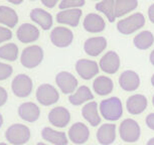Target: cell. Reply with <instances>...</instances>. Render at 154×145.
<instances>
[{
	"instance_id": "obj_33",
	"label": "cell",
	"mask_w": 154,
	"mask_h": 145,
	"mask_svg": "<svg viewBox=\"0 0 154 145\" xmlns=\"http://www.w3.org/2000/svg\"><path fill=\"white\" fill-rule=\"evenodd\" d=\"M13 72L12 66L4 63H0V81L8 79Z\"/></svg>"
},
{
	"instance_id": "obj_1",
	"label": "cell",
	"mask_w": 154,
	"mask_h": 145,
	"mask_svg": "<svg viewBox=\"0 0 154 145\" xmlns=\"http://www.w3.org/2000/svg\"><path fill=\"white\" fill-rule=\"evenodd\" d=\"M99 111L104 119L108 121H116L119 120L123 115V106L119 98L111 97L102 101Z\"/></svg>"
},
{
	"instance_id": "obj_30",
	"label": "cell",
	"mask_w": 154,
	"mask_h": 145,
	"mask_svg": "<svg viewBox=\"0 0 154 145\" xmlns=\"http://www.w3.org/2000/svg\"><path fill=\"white\" fill-rule=\"evenodd\" d=\"M96 9L104 13L110 22H114L116 19L115 16V1L114 0H105L100 1L96 4Z\"/></svg>"
},
{
	"instance_id": "obj_9",
	"label": "cell",
	"mask_w": 154,
	"mask_h": 145,
	"mask_svg": "<svg viewBox=\"0 0 154 145\" xmlns=\"http://www.w3.org/2000/svg\"><path fill=\"white\" fill-rule=\"evenodd\" d=\"M56 83L63 94L75 93L78 89V80L69 72H60L57 75Z\"/></svg>"
},
{
	"instance_id": "obj_5",
	"label": "cell",
	"mask_w": 154,
	"mask_h": 145,
	"mask_svg": "<svg viewBox=\"0 0 154 145\" xmlns=\"http://www.w3.org/2000/svg\"><path fill=\"white\" fill-rule=\"evenodd\" d=\"M120 137L123 141L127 143L136 142L140 137L141 130L139 124L133 119H125L122 121L120 128H119Z\"/></svg>"
},
{
	"instance_id": "obj_3",
	"label": "cell",
	"mask_w": 154,
	"mask_h": 145,
	"mask_svg": "<svg viewBox=\"0 0 154 145\" xmlns=\"http://www.w3.org/2000/svg\"><path fill=\"white\" fill-rule=\"evenodd\" d=\"M145 24V17L142 13L136 12L126 18L121 19L117 23V29L122 34H131L140 29Z\"/></svg>"
},
{
	"instance_id": "obj_18",
	"label": "cell",
	"mask_w": 154,
	"mask_h": 145,
	"mask_svg": "<svg viewBox=\"0 0 154 145\" xmlns=\"http://www.w3.org/2000/svg\"><path fill=\"white\" fill-rule=\"evenodd\" d=\"M18 115L22 120L26 122H35L40 116V110L38 106L31 102H25L18 107Z\"/></svg>"
},
{
	"instance_id": "obj_43",
	"label": "cell",
	"mask_w": 154,
	"mask_h": 145,
	"mask_svg": "<svg viewBox=\"0 0 154 145\" xmlns=\"http://www.w3.org/2000/svg\"><path fill=\"white\" fill-rule=\"evenodd\" d=\"M37 145H46V144L42 143V142H39V143H37Z\"/></svg>"
},
{
	"instance_id": "obj_6",
	"label": "cell",
	"mask_w": 154,
	"mask_h": 145,
	"mask_svg": "<svg viewBox=\"0 0 154 145\" xmlns=\"http://www.w3.org/2000/svg\"><path fill=\"white\" fill-rule=\"evenodd\" d=\"M32 81L27 75L24 74L17 75L11 83V90L14 95L19 98L28 97L32 91Z\"/></svg>"
},
{
	"instance_id": "obj_40",
	"label": "cell",
	"mask_w": 154,
	"mask_h": 145,
	"mask_svg": "<svg viewBox=\"0 0 154 145\" xmlns=\"http://www.w3.org/2000/svg\"><path fill=\"white\" fill-rule=\"evenodd\" d=\"M146 145H154V137H153V138H151V139H149Z\"/></svg>"
},
{
	"instance_id": "obj_15",
	"label": "cell",
	"mask_w": 154,
	"mask_h": 145,
	"mask_svg": "<svg viewBox=\"0 0 154 145\" xmlns=\"http://www.w3.org/2000/svg\"><path fill=\"white\" fill-rule=\"evenodd\" d=\"M82 14L83 12L80 8L62 10L57 14V21L60 24H66L75 27L79 24Z\"/></svg>"
},
{
	"instance_id": "obj_23",
	"label": "cell",
	"mask_w": 154,
	"mask_h": 145,
	"mask_svg": "<svg viewBox=\"0 0 154 145\" xmlns=\"http://www.w3.org/2000/svg\"><path fill=\"white\" fill-rule=\"evenodd\" d=\"M42 136L45 141L51 142L54 145H66L68 144V137L66 133L62 131H57L53 128L45 127L42 129Z\"/></svg>"
},
{
	"instance_id": "obj_27",
	"label": "cell",
	"mask_w": 154,
	"mask_h": 145,
	"mask_svg": "<svg viewBox=\"0 0 154 145\" xmlns=\"http://www.w3.org/2000/svg\"><path fill=\"white\" fill-rule=\"evenodd\" d=\"M18 22V16L15 10L8 6H0V23L8 27H14Z\"/></svg>"
},
{
	"instance_id": "obj_32",
	"label": "cell",
	"mask_w": 154,
	"mask_h": 145,
	"mask_svg": "<svg viewBox=\"0 0 154 145\" xmlns=\"http://www.w3.org/2000/svg\"><path fill=\"white\" fill-rule=\"evenodd\" d=\"M83 5H85V1L83 0H63L62 2H60V8L62 10L80 8Z\"/></svg>"
},
{
	"instance_id": "obj_36",
	"label": "cell",
	"mask_w": 154,
	"mask_h": 145,
	"mask_svg": "<svg viewBox=\"0 0 154 145\" xmlns=\"http://www.w3.org/2000/svg\"><path fill=\"white\" fill-rule=\"evenodd\" d=\"M145 122H146V125L149 127L150 129L154 130V113H151V114L147 115Z\"/></svg>"
},
{
	"instance_id": "obj_31",
	"label": "cell",
	"mask_w": 154,
	"mask_h": 145,
	"mask_svg": "<svg viewBox=\"0 0 154 145\" xmlns=\"http://www.w3.org/2000/svg\"><path fill=\"white\" fill-rule=\"evenodd\" d=\"M18 57V48L15 43L9 42L0 46V59L13 62Z\"/></svg>"
},
{
	"instance_id": "obj_12",
	"label": "cell",
	"mask_w": 154,
	"mask_h": 145,
	"mask_svg": "<svg viewBox=\"0 0 154 145\" xmlns=\"http://www.w3.org/2000/svg\"><path fill=\"white\" fill-rule=\"evenodd\" d=\"M69 138L75 144H84L88 141L90 136V130L82 122L72 124L68 132Z\"/></svg>"
},
{
	"instance_id": "obj_11",
	"label": "cell",
	"mask_w": 154,
	"mask_h": 145,
	"mask_svg": "<svg viewBox=\"0 0 154 145\" xmlns=\"http://www.w3.org/2000/svg\"><path fill=\"white\" fill-rule=\"evenodd\" d=\"M71 114L65 107H56L51 109L48 114V121L51 125L57 128H63L69 123Z\"/></svg>"
},
{
	"instance_id": "obj_8",
	"label": "cell",
	"mask_w": 154,
	"mask_h": 145,
	"mask_svg": "<svg viewBox=\"0 0 154 145\" xmlns=\"http://www.w3.org/2000/svg\"><path fill=\"white\" fill-rule=\"evenodd\" d=\"M51 40L57 48H66L72 42L74 34L72 30L63 26L54 27L51 32Z\"/></svg>"
},
{
	"instance_id": "obj_35",
	"label": "cell",
	"mask_w": 154,
	"mask_h": 145,
	"mask_svg": "<svg viewBox=\"0 0 154 145\" xmlns=\"http://www.w3.org/2000/svg\"><path fill=\"white\" fill-rule=\"evenodd\" d=\"M7 99H8V94L6 90L2 88V87H0V107L3 106L6 103Z\"/></svg>"
},
{
	"instance_id": "obj_45",
	"label": "cell",
	"mask_w": 154,
	"mask_h": 145,
	"mask_svg": "<svg viewBox=\"0 0 154 145\" xmlns=\"http://www.w3.org/2000/svg\"><path fill=\"white\" fill-rule=\"evenodd\" d=\"M152 104H153V106H154V96H153V98H152Z\"/></svg>"
},
{
	"instance_id": "obj_21",
	"label": "cell",
	"mask_w": 154,
	"mask_h": 145,
	"mask_svg": "<svg viewBox=\"0 0 154 145\" xmlns=\"http://www.w3.org/2000/svg\"><path fill=\"white\" fill-rule=\"evenodd\" d=\"M97 139L102 145H110L116 139V125L107 123L103 124L97 131Z\"/></svg>"
},
{
	"instance_id": "obj_10",
	"label": "cell",
	"mask_w": 154,
	"mask_h": 145,
	"mask_svg": "<svg viewBox=\"0 0 154 145\" xmlns=\"http://www.w3.org/2000/svg\"><path fill=\"white\" fill-rule=\"evenodd\" d=\"M75 71L84 80H91L99 72V66L95 60L82 59L75 63Z\"/></svg>"
},
{
	"instance_id": "obj_39",
	"label": "cell",
	"mask_w": 154,
	"mask_h": 145,
	"mask_svg": "<svg viewBox=\"0 0 154 145\" xmlns=\"http://www.w3.org/2000/svg\"><path fill=\"white\" fill-rule=\"evenodd\" d=\"M149 60H150V63H152V65L154 66V50L151 51V54H150V57H149Z\"/></svg>"
},
{
	"instance_id": "obj_44",
	"label": "cell",
	"mask_w": 154,
	"mask_h": 145,
	"mask_svg": "<svg viewBox=\"0 0 154 145\" xmlns=\"http://www.w3.org/2000/svg\"><path fill=\"white\" fill-rule=\"evenodd\" d=\"M0 145H7L6 143H3V142H1V143H0Z\"/></svg>"
},
{
	"instance_id": "obj_17",
	"label": "cell",
	"mask_w": 154,
	"mask_h": 145,
	"mask_svg": "<svg viewBox=\"0 0 154 145\" xmlns=\"http://www.w3.org/2000/svg\"><path fill=\"white\" fill-rule=\"evenodd\" d=\"M39 30L35 25L30 23H23L17 29V39L23 43H29L39 37Z\"/></svg>"
},
{
	"instance_id": "obj_24",
	"label": "cell",
	"mask_w": 154,
	"mask_h": 145,
	"mask_svg": "<svg viewBox=\"0 0 154 145\" xmlns=\"http://www.w3.org/2000/svg\"><path fill=\"white\" fill-rule=\"evenodd\" d=\"M83 117L86 119L92 126H98L101 123V117L99 115L98 104L96 102L87 103L82 109Z\"/></svg>"
},
{
	"instance_id": "obj_29",
	"label": "cell",
	"mask_w": 154,
	"mask_h": 145,
	"mask_svg": "<svg viewBox=\"0 0 154 145\" xmlns=\"http://www.w3.org/2000/svg\"><path fill=\"white\" fill-rule=\"evenodd\" d=\"M154 42V35L149 30H144L139 32L134 37V45L139 50H147Z\"/></svg>"
},
{
	"instance_id": "obj_25",
	"label": "cell",
	"mask_w": 154,
	"mask_h": 145,
	"mask_svg": "<svg viewBox=\"0 0 154 145\" xmlns=\"http://www.w3.org/2000/svg\"><path fill=\"white\" fill-rule=\"evenodd\" d=\"M94 98L91 90H90L87 86H81L79 87L77 90H75V93L69 97V101L72 105L74 106H79L82 105V104L88 102V101L92 100Z\"/></svg>"
},
{
	"instance_id": "obj_20",
	"label": "cell",
	"mask_w": 154,
	"mask_h": 145,
	"mask_svg": "<svg viewBox=\"0 0 154 145\" xmlns=\"http://www.w3.org/2000/svg\"><path fill=\"white\" fill-rule=\"evenodd\" d=\"M83 25L87 31L92 33L101 32L106 27V23L103 17L95 13H89L84 19Z\"/></svg>"
},
{
	"instance_id": "obj_26",
	"label": "cell",
	"mask_w": 154,
	"mask_h": 145,
	"mask_svg": "<svg viewBox=\"0 0 154 145\" xmlns=\"http://www.w3.org/2000/svg\"><path fill=\"white\" fill-rule=\"evenodd\" d=\"M113 81L106 76H100L93 82V88L96 94L99 96H107L113 91Z\"/></svg>"
},
{
	"instance_id": "obj_34",
	"label": "cell",
	"mask_w": 154,
	"mask_h": 145,
	"mask_svg": "<svg viewBox=\"0 0 154 145\" xmlns=\"http://www.w3.org/2000/svg\"><path fill=\"white\" fill-rule=\"evenodd\" d=\"M12 37V32L7 27L0 26V43L9 40Z\"/></svg>"
},
{
	"instance_id": "obj_28",
	"label": "cell",
	"mask_w": 154,
	"mask_h": 145,
	"mask_svg": "<svg viewBox=\"0 0 154 145\" xmlns=\"http://www.w3.org/2000/svg\"><path fill=\"white\" fill-rule=\"evenodd\" d=\"M138 2L136 0H117L115 1V16H124L125 14L131 12L137 7Z\"/></svg>"
},
{
	"instance_id": "obj_2",
	"label": "cell",
	"mask_w": 154,
	"mask_h": 145,
	"mask_svg": "<svg viewBox=\"0 0 154 145\" xmlns=\"http://www.w3.org/2000/svg\"><path fill=\"white\" fill-rule=\"evenodd\" d=\"M5 137L7 141L12 145H22L25 144L30 138V131L27 126L23 124L16 123L8 127Z\"/></svg>"
},
{
	"instance_id": "obj_38",
	"label": "cell",
	"mask_w": 154,
	"mask_h": 145,
	"mask_svg": "<svg viewBox=\"0 0 154 145\" xmlns=\"http://www.w3.org/2000/svg\"><path fill=\"white\" fill-rule=\"evenodd\" d=\"M148 17H149L150 21L154 23V3L151 4L148 8Z\"/></svg>"
},
{
	"instance_id": "obj_16",
	"label": "cell",
	"mask_w": 154,
	"mask_h": 145,
	"mask_svg": "<svg viewBox=\"0 0 154 145\" xmlns=\"http://www.w3.org/2000/svg\"><path fill=\"white\" fill-rule=\"evenodd\" d=\"M119 84L124 91H135L140 86V78L134 71H125L119 78Z\"/></svg>"
},
{
	"instance_id": "obj_19",
	"label": "cell",
	"mask_w": 154,
	"mask_h": 145,
	"mask_svg": "<svg viewBox=\"0 0 154 145\" xmlns=\"http://www.w3.org/2000/svg\"><path fill=\"white\" fill-rule=\"evenodd\" d=\"M148 105V101L146 97L141 94H136L130 96L127 99L126 108L127 111L132 115H138L146 109Z\"/></svg>"
},
{
	"instance_id": "obj_41",
	"label": "cell",
	"mask_w": 154,
	"mask_h": 145,
	"mask_svg": "<svg viewBox=\"0 0 154 145\" xmlns=\"http://www.w3.org/2000/svg\"><path fill=\"white\" fill-rule=\"evenodd\" d=\"M2 124H3V117H2V115L0 114V127L2 126Z\"/></svg>"
},
{
	"instance_id": "obj_37",
	"label": "cell",
	"mask_w": 154,
	"mask_h": 145,
	"mask_svg": "<svg viewBox=\"0 0 154 145\" xmlns=\"http://www.w3.org/2000/svg\"><path fill=\"white\" fill-rule=\"evenodd\" d=\"M42 3L45 5V6L48 7V8H53L56 6V4L57 3V0H42Z\"/></svg>"
},
{
	"instance_id": "obj_13",
	"label": "cell",
	"mask_w": 154,
	"mask_h": 145,
	"mask_svg": "<svg viewBox=\"0 0 154 145\" xmlns=\"http://www.w3.org/2000/svg\"><path fill=\"white\" fill-rule=\"evenodd\" d=\"M99 66L107 74H115L120 68V57L115 51H108L102 57Z\"/></svg>"
},
{
	"instance_id": "obj_7",
	"label": "cell",
	"mask_w": 154,
	"mask_h": 145,
	"mask_svg": "<svg viewBox=\"0 0 154 145\" xmlns=\"http://www.w3.org/2000/svg\"><path fill=\"white\" fill-rule=\"evenodd\" d=\"M36 99L43 106L56 104L60 99L57 90L51 84H42L36 90Z\"/></svg>"
},
{
	"instance_id": "obj_42",
	"label": "cell",
	"mask_w": 154,
	"mask_h": 145,
	"mask_svg": "<svg viewBox=\"0 0 154 145\" xmlns=\"http://www.w3.org/2000/svg\"><path fill=\"white\" fill-rule=\"evenodd\" d=\"M151 84H152L153 87H154V75L152 76V78H151Z\"/></svg>"
},
{
	"instance_id": "obj_14",
	"label": "cell",
	"mask_w": 154,
	"mask_h": 145,
	"mask_svg": "<svg viewBox=\"0 0 154 145\" xmlns=\"http://www.w3.org/2000/svg\"><path fill=\"white\" fill-rule=\"evenodd\" d=\"M107 48V40L103 36H96L87 39L84 43L86 54L91 57H98Z\"/></svg>"
},
{
	"instance_id": "obj_4",
	"label": "cell",
	"mask_w": 154,
	"mask_h": 145,
	"mask_svg": "<svg viewBox=\"0 0 154 145\" xmlns=\"http://www.w3.org/2000/svg\"><path fill=\"white\" fill-rule=\"evenodd\" d=\"M43 51L38 45H30L23 50L20 62L22 66L27 69H33L42 62Z\"/></svg>"
},
{
	"instance_id": "obj_22",
	"label": "cell",
	"mask_w": 154,
	"mask_h": 145,
	"mask_svg": "<svg viewBox=\"0 0 154 145\" xmlns=\"http://www.w3.org/2000/svg\"><path fill=\"white\" fill-rule=\"evenodd\" d=\"M30 18L45 30H48L53 26V16L42 8H34L31 10Z\"/></svg>"
}]
</instances>
